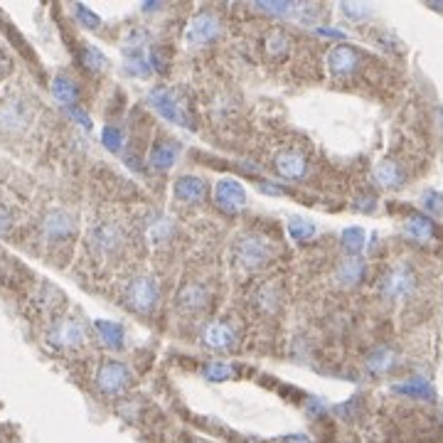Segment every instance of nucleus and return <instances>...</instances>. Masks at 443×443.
<instances>
[{"instance_id": "nucleus-1", "label": "nucleus", "mask_w": 443, "mask_h": 443, "mask_svg": "<svg viewBox=\"0 0 443 443\" xmlns=\"http://www.w3.org/2000/svg\"><path fill=\"white\" fill-rule=\"evenodd\" d=\"M274 256V244L261 234H244L237 242V258L244 269H261Z\"/></svg>"}, {"instance_id": "nucleus-2", "label": "nucleus", "mask_w": 443, "mask_h": 443, "mask_svg": "<svg viewBox=\"0 0 443 443\" xmlns=\"http://www.w3.org/2000/svg\"><path fill=\"white\" fill-rule=\"evenodd\" d=\"M131 369L123 362H104L96 372V389L106 396H116L131 387Z\"/></svg>"}, {"instance_id": "nucleus-3", "label": "nucleus", "mask_w": 443, "mask_h": 443, "mask_svg": "<svg viewBox=\"0 0 443 443\" xmlns=\"http://www.w3.org/2000/svg\"><path fill=\"white\" fill-rule=\"evenodd\" d=\"M219 35H222L219 17L210 10H202L192 17L190 25H187V30H185V42L192 45V47H202V45L215 42Z\"/></svg>"}, {"instance_id": "nucleus-4", "label": "nucleus", "mask_w": 443, "mask_h": 443, "mask_svg": "<svg viewBox=\"0 0 443 443\" xmlns=\"http://www.w3.org/2000/svg\"><path fill=\"white\" fill-rule=\"evenodd\" d=\"M148 104H150V109H153L158 116H163L165 121L175 123V126H190L187 116H185L182 109H180V101L175 99L173 91L165 89V86H155V89H150V94H148Z\"/></svg>"}, {"instance_id": "nucleus-5", "label": "nucleus", "mask_w": 443, "mask_h": 443, "mask_svg": "<svg viewBox=\"0 0 443 443\" xmlns=\"http://www.w3.org/2000/svg\"><path fill=\"white\" fill-rule=\"evenodd\" d=\"M414 288H417V274L406 264L389 269L382 279V293L387 298H406L414 293Z\"/></svg>"}, {"instance_id": "nucleus-6", "label": "nucleus", "mask_w": 443, "mask_h": 443, "mask_svg": "<svg viewBox=\"0 0 443 443\" xmlns=\"http://www.w3.org/2000/svg\"><path fill=\"white\" fill-rule=\"evenodd\" d=\"M158 301V290L155 283L148 276H136L133 281H128L126 286V303L138 313H146L155 306Z\"/></svg>"}, {"instance_id": "nucleus-7", "label": "nucleus", "mask_w": 443, "mask_h": 443, "mask_svg": "<svg viewBox=\"0 0 443 443\" xmlns=\"http://www.w3.org/2000/svg\"><path fill=\"white\" fill-rule=\"evenodd\" d=\"M86 338L84 322L77 320V318H64L49 332V343L57 345V348H77Z\"/></svg>"}, {"instance_id": "nucleus-8", "label": "nucleus", "mask_w": 443, "mask_h": 443, "mask_svg": "<svg viewBox=\"0 0 443 443\" xmlns=\"http://www.w3.org/2000/svg\"><path fill=\"white\" fill-rule=\"evenodd\" d=\"M215 202L227 212H239L247 205V190L232 178H224L215 185Z\"/></svg>"}, {"instance_id": "nucleus-9", "label": "nucleus", "mask_w": 443, "mask_h": 443, "mask_svg": "<svg viewBox=\"0 0 443 443\" xmlns=\"http://www.w3.org/2000/svg\"><path fill=\"white\" fill-rule=\"evenodd\" d=\"M359 52L350 45H335V47L327 52V67L335 77H350V74L357 72L359 67Z\"/></svg>"}, {"instance_id": "nucleus-10", "label": "nucleus", "mask_w": 443, "mask_h": 443, "mask_svg": "<svg viewBox=\"0 0 443 443\" xmlns=\"http://www.w3.org/2000/svg\"><path fill=\"white\" fill-rule=\"evenodd\" d=\"M274 168L281 178L286 180H301L306 178L308 173V158L301 153V150H293V148H286L276 155L274 160Z\"/></svg>"}, {"instance_id": "nucleus-11", "label": "nucleus", "mask_w": 443, "mask_h": 443, "mask_svg": "<svg viewBox=\"0 0 443 443\" xmlns=\"http://www.w3.org/2000/svg\"><path fill=\"white\" fill-rule=\"evenodd\" d=\"M123 244V232L116 222H99L94 229H91V247L101 254L116 251Z\"/></svg>"}, {"instance_id": "nucleus-12", "label": "nucleus", "mask_w": 443, "mask_h": 443, "mask_svg": "<svg viewBox=\"0 0 443 443\" xmlns=\"http://www.w3.org/2000/svg\"><path fill=\"white\" fill-rule=\"evenodd\" d=\"M404 234L412 239V242L431 244L433 239H436V224H433V219L426 215H412V217H406L404 222Z\"/></svg>"}, {"instance_id": "nucleus-13", "label": "nucleus", "mask_w": 443, "mask_h": 443, "mask_svg": "<svg viewBox=\"0 0 443 443\" xmlns=\"http://www.w3.org/2000/svg\"><path fill=\"white\" fill-rule=\"evenodd\" d=\"M207 182L197 175H182V178L175 180V197L180 202H187V205H195V202L205 200Z\"/></svg>"}, {"instance_id": "nucleus-14", "label": "nucleus", "mask_w": 443, "mask_h": 443, "mask_svg": "<svg viewBox=\"0 0 443 443\" xmlns=\"http://www.w3.org/2000/svg\"><path fill=\"white\" fill-rule=\"evenodd\" d=\"M42 229L49 239L59 242V239H67L74 234V217L64 210H52L42 222Z\"/></svg>"}, {"instance_id": "nucleus-15", "label": "nucleus", "mask_w": 443, "mask_h": 443, "mask_svg": "<svg viewBox=\"0 0 443 443\" xmlns=\"http://www.w3.org/2000/svg\"><path fill=\"white\" fill-rule=\"evenodd\" d=\"M178 153H180V148L175 146V143L158 141L153 148H150V155H148V160H150V165H153V168L170 170L175 165V160H178Z\"/></svg>"}, {"instance_id": "nucleus-16", "label": "nucleus", "mask_w": 443, "mask_h": 443, "mask_svg": "<svg viewBox=\"0 0 443 443\" xmlns=\"http://www.w3.org/2000/svg\"><path fill=\"white\" fill-rule=\"evenodd\" d=\"M391 389H394L396 394H401V396H412V399H423V401L436 399V391H433V387L428 384L426 380H421V377H414V380L399 382V384H394Z\"/></svg>"}, {"instance_id": "nucleus-17", "label": "nucleus", "mask_w": 443, "mask_h": 443, "mask_svg": "<svg viewBox=\"0 0 443 443\" xmlns=\"http://www.w3.org/2000/svg\"><path fill=\"white\" fill-rule=\"evenodd\" d=\"M232 343H234V332H232V327H229L227 322L215 320V322H210V325L205 327V345H210V348L227 350Z\"/></svg>"}, {"instance_id": "nucleus-18", "label": "nucleus", "mask_w": 443, "mask_h": 443, "mask_svg": "<svg viewBox=\"0 0 443 443\" xmlns=\"http://www.w3.org/2000/svg\"><path fill=\"white\" fill-rule=\"evenodd\" d=\"M94 327H96L101 343H104L106 348H111V350H121L123 348V343H126V332H123V327L118 325V322H114V320H96Z\"/></svg>"}, {"instance_id": "nucleus-19", "label": "nucleus", "mask_w": 443, "mask_h": 443, "mask_svg": "<svg viewBox=\"0 0 443 443\" xmlns=\"http://www.w3.org/2000/svg\"><path fill=\"white\" fill-rule=\"evenodd\" d=\"M52 96L64 106V109H72V106H77V99H79V89H77L74 79L59 74V77H54V81H52Z\"/></svg>"}, {"instance_id": "nucleus-20", "label": "nucleus", "mask_w": 443, "mask_h": 443, "mask_svg": "<svg viewBox=\"0 0 443 443\" xmlns=\"http://www.w3.org/2000/svg\"><path fill=\"white\" fill-rule=\"evenodd\" d=\"M364 276V258L362 256H348L340 261L338 266V281L343 286H355L359 283Z\"/></svg>"}, {"instance_id": "nucleus-21", "label": "nucleus", "mask_w": 443, "mask_h": 443, "mask_svg": "<svg viewBox=\"0 0 443 443\" xmlns=\"http://www.w3.org/2000/svg\"><path fill=\"white\" fill-rule=\"evenodd\" d=\"M394 364H396V352L391 348H387V345H382V348H377L367 357V372L369 375H384Z\"/></svg>"}, {"instance_id": "nucleus-22", "label": "nucleus", "mask_w": 443, "mask_h": 443, "mask_svg": "<svg viewBox=\"0 0 443 443\" xmlns=\"http://www.w3.org/2000/svg\"><path fill=\"white\" fill-rule=\"evenodd\" d=\"M288 47H290V37L286 35V30H281V27H271V30L266 32L264 49H266L269 57H274V59L283 57V54L288 52Z\"/></svg>"}, {"instance_id": "nucleus-23", "label": "nucleus", "mask_w": 443, "mask_h": 443, "mask_svg": "<svg viewBox=\"0 0 443 443\" xmlns=\"http://www.w3.org/2000/svg\"><path fill=\"white\" fill-rule=\"evenodd\" d=\"M375 178L382 187H389V190H394V187H399L404 182V173H401V168L394 160H382L375 168Z\"/></svg>"}, {"instance_id": "nucleus-24", "label": "nucleus", "mask_w": 443, "mask_h": 443, "mask_svg": "<svg viewBox=\"0 0 443 443\" xmlns=\"http://www.w3.org/2000/svg\"><path fill=\"white\" fill-rule=\"evenodd\" d=\"M207 298H210V293H207L202 286L190 283V286H185V288L180 290L178 303L182 308H187V311H200V308L207 306Z\"/></svg>"}, {"instance_id": "nucleus-25", "label": "nucleus", "mask_w": 443, "mask_h": 443, "mask_svg": "<svg viewBox=\"0 0 443 443\" xmlns=\"http://www.w3.org/2000/svg\"><path fill=\"white\" fill-rule=\"evenodd\" d=\"M288 234L295 242H311L316 237V224L306 217H293V219H288Z\"/></svg>"}, {"instance_id": "nucleus-26", "label": "nucleus", "mask_w": 443, "mask_h": 443, "mask_svg": "<svg viewBox=\"0 0 443 443\" xmlns=\"http://www.w3.org/2000/svg\"><path fill=\"white\" fill-rule=\"evenodd\" d=\"M340 242H343V247L348 249L352 256H357V254L364 249V229H359V227L343 229V234H340Z\"/></svg>"}, {"instance_id": "nucleus-27", "label": "nucleus", "mask_w": 443, "mask_h": 443, "mask_svg": "<svg viewBox=\"0 0 443 443\" xmlns=\"http://www.w3.org/2000/svg\"><path fill=\"white\" fill-rule=\"evenodd\" d=\"M256 8L261 13H269V15L276 17H290L295 3H290V0H261V3H256Z\"/></svg>"}, {"instance_id": "nucleus-28", "label": "nucleus", "mask_w": 443, "mask_h": 443, "mask_svg": "<svg viewBox=\"0 0 443 443\" xmlns=\"http://www.w3.org/2000/svg\"><path fill=\"white\" fill-rule=\"evenodd\" d=\"M81 64L86 69H91V72H101L106 67V54L99 47H94V45H84L81 47Z\"/></svg>"}, {"instance_id": "nucleus-29", "label": "nucleus", "mask_w": 443, "mask_h": 443, "mask_svg": "<svg viewBox=\"0 0 443 443\" xmlns=\"http://www.w3.org/2000/svg\"><path fill=\"white\" fill-rule=\"evenodd\" d=\"M126 72L136 77H148L150 74V62L143 52H128L126 54Z\"/></svg>"}, {"instance_id": "nucleus-30", "label": "nucleus", "mask_w": 443, "mask_h": 443, "mask_svg": "<svg viewBox=\"0 0 443 443\" xmlns=\"http://www.w3.org/2000/svg\"><path fill=\"white\" fill-rule=\"evenodd\" d=\"M0 121L10 128H20V126H25L27 114L20 109V104H8L6 109L0 111Z\"/></svg>"}, {"instance_id": "nucleus-31", "label": "nucleus", "mask_w": 443, "mask_h": 443, "mask_svg": "<svg viewBox=\"0 0 443 443\" xmlns=\"http://www.w3.org/2000/svg\"><path fill=\"white\" fill-rule=\"evenodd\" d=\"M205 377L210 382H227L234 377V369H232V364H227V362H210L205 367Z\"/></svg>"}, {"instance_id": "nucleus-32", "label": "nucleus", "mask_w": 443, "mask_h": 443, "mask_svg": "<svg viewBox=\"0 0 443 443\" xmlns=\"http://www.w3.org/2000/svg\"><path fill=\"white\" fill-rule=\"evenodd\" d=\"M146 40H148V32L143 30V27H133V30L126 35V40H123V54L143 52V45H146Z\"/></svg>"}, {"instance_id": "nucleus-33", "label": "nucleus", "mask_w": 443, "mask_h": 443, "mask_svg": "<svg viewBox=\"0 0 443 443\" xmlns=\"http://www.w3.org/2000/svg\"><path fill=\"white\" fill-rule=\"evenodd\" d=\"M101 143H104L106 148H109L111 153H118L123 146V133L121 128L116 126H104V131H101Z\"/></svg>"}, {"instance_id": "nucleus-34", "label": "nucleus", "mask_w": 443, "mask_h": 443, "mask_svg": "<svg viewBox=\"0 0 443 443\" xmlns=\"http://www.w3.org/2000/svg\"><path fill=\"white\" fill-rule=\"evenodd\" d=\"M423 207H426V212L431 217H441L443 215V192H436V190H426L423 192Z\"/></svg>"}, {"instance_id": "nucleus-35", "label": "nucleus", "mask_w": 443, "mask_h": 443, "mask_svg": "<svg viewBox=\"0 0 443 443\" xmlns=\"http://www.w3.org/2000/svg\"><path fill=\"white\" fill-rule=\"evenodd\" d=\"M74 15L79 17L81 20V25H86V27H91V30H96V27L101 25V17L96 15V13H91L86 6H81V3H77L74 6Z\"/></svg>"}, {"instance_id": "nucleus-36", "label": "nucleus", "mask_w": 443, "mask_h": 443, "mask_svg": "<svg viewBox=\"0 0 443 443\" xmlns=\"http://www.w3.org/2000/svg\"><path fill=\"white\" fill-rule=\"evenodd\" d=\"M170 232H173V224H170L168 217H163V219H158V222L153 224V227H150L148 237L153 239V242H163V239L170 237Z\"/></svg>"}, {"instance_id": "nucleus-37", "label": "nucleus", "mask_w": 443, "mask_h": 443, "mask_svg": "<svg viewBox=\"0 0 443 443\" xmlns=\"http://www.w3.org/2000/svg\"><path fill=\"white\" fill-rule=\"evenodd\" d=\"M340 10H343L348 17H355V20H362V17L372 15V8L364 6V3H343Z\"/></svg>"}, {"instance_id": "nucleus-38", "label": "nucleus", "mask_w": 443, "mask_h": 443, "mask_svg": "<svg viewBox=\"0 0 443 443\" xmlns=\"http://www.w3.org/2000/svg\"><path fill=\"white\" fill-rule=\"evenodd\" d=\"M67 114L74 118V121L79 123V126H84L86 131H89V128H91V118H89V114H86V111H81L79 106H72V109H67Z\"/></svg>"}, {"instance_id": "nucleus-39", "label": "nucleus", "mask_w": 443, "mask_h": 443, "mask_svg": "<svg viewBox=\"0 0 443 443\" xmlns=\"http://www.w3.org/2000/svg\"><path fill=\"white\" fill-rule=\"evenodd\" d=\"M10 227H13V215H10V210H6V207H0V234H6Z\"/></svg>"}, {"instance_id": "nucleus-40", "label": "nucleus", "mask_w": 443, "mask_h": 443, "mask_svg": "<svg viewBox=\"0 0 443 443\" xmlns=\"http://www.w3.org/2000/svg\"><path fill=\"white\" fill-rule=\"evenodd\" d=\"M316 32L318 35H322V37H335V40H345V32L343 30H338V27H316Z\"/></svg>"}, {"instance_id": "nucleus-41", "label": "nucleus", "mask_w": 443, "mask_h": 443, "mask_svg": "<svg viewBox=\"0 0 443 443\" xmlns=\"http://www.w3.org/2000/svg\"><path fill=\"white\" fill-rule=\"evenodd\" d=\"M281 443H313V441H311V436H306V433H290V436L281 438Z\"/></svg>"}, {"instance_id": "nucleus-42", "label": "nucleus", "mask_w": 443, "mask_h": 443, "mask_svg": "<svg viewBox=\"0 0 443 443\" xmlns=\"http://www.w3.org/2000/svg\"><path fill=\"white\" fill-rule=\"evenodd\" d=\"M264 192H271V195H286V187H279V185H271V182H261L258 185Z\"/></svg>"}, {"instance_id": "nucleus-43", "label": "nucleus", "mask_w": 443, "mask_h": 443, "mask_svg": "<svg viewBox=\"0 0 443 443\" xmlns=\"http://www.w3.org/2000/svg\"><path fill=\"white\" fill-rule=\"evenodd\" d=\"M160 8V3H155V0H148L146 6H143V10H158Z\"/></svg>"}]
</instances>
